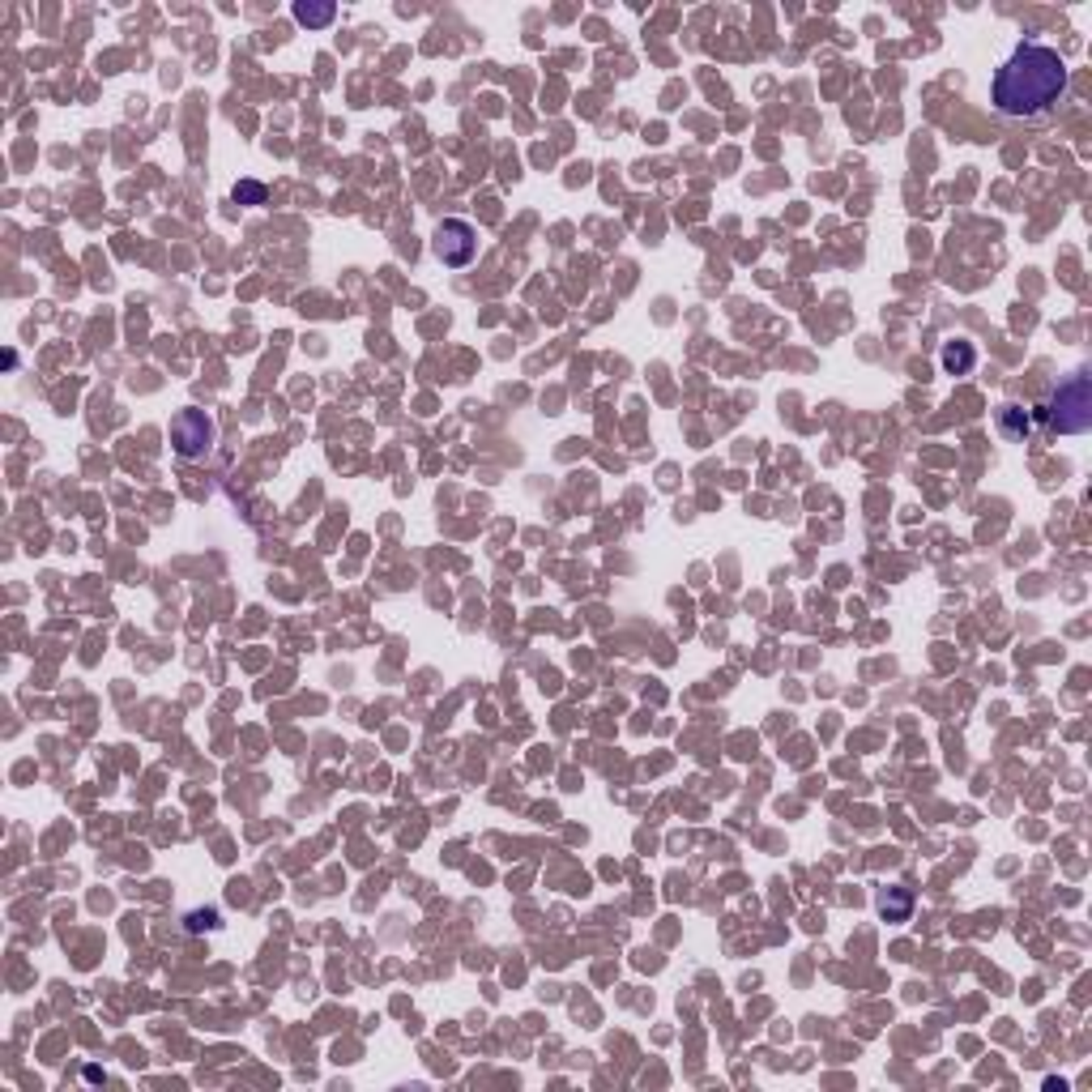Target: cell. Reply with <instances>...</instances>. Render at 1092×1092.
<instances>
[{
  "label": "cell",
  "instance_id": "6da1fadb",
  "mask_svg": "<svg viewBox=\"0 0 1092 1092\" xmlns=\"http://www.w3.org/2000/svg\"><path fill=\"white\" fill-rule=\"evenodd\" d=\"M1067 60L1045 43H1020L990 82V103L1011 120L1045 115L1067 94Z\"/></svg>",
  "mask_w": 1092,
  "mask_h": 1092
},
{
  "label": "cell",
  "instance_id": "8992f818",
  "mask_svg": "<svg viewBox=\"0 0 1092 1092\" xmlns=\"http://www.w3.org/2000/svg\"><path fill=\"white\" fill-rule=\"evenodd\" d=\"M909 909H913V896H909V888H888V892L879 896V913L888 922H905Z\"/></svg>",
  "mask_w": 1092,
  "mask_h": 1092
},
{
  "label": "cell",
  "instance_id": "ba28073f",
  "mask_svg": "<svg viewBox=\"0 0 1092 1092\" xmlns=\"http://www.w3.org/2000/svg\"><path fill=\"white\" fill-rule=\"evenodd\" d=\"M999 427H1003V435H1011V440H1024V435H1029V414L1016 406H1003L999 410Z\"/></svg>",
  "mask_w": 1092,
  "mask_h": 1092
},
{
  "label": "cell",
  "instance_id": "7a4b0ae2",
  "mask_svg": "<svg viewBox=\"0 0 1092 1092\" xmlns=\"http://www.w3.org/2000/svg\"><path fill=\"white\" fill-rule=\"evenodd\" d=\"M1042 419L1050 431H1063V435L1088 431L1092 427V376L1088 372L1067 376V380L1054 388L1050 406L1042 410Z\"/></svg>",
  "mask_w": 1092,
  "mask_h": 1092
},
{
  "label": "cell",
  "instance_id": "52a82bcc",
  "mask_svg": "<svg viewBox=\"0 0 1092 1092\" xmlns=\"http://www.w3.org/2000/svg\"><path fill=\"white\" fill-rule=\"evenodd\" d=\"M337 17L333 5H311V0H299L295 5V22L299 26H329Z\"/></svg>",
  "mask_w": 1092,
  "mask_h": 1092
},
{
  "label": "cell",
  "instance_id": "9c48e42d",
  "mask_svg": "<svg viewBox=\"0 0 1092 1092\" xmlns=\"http://www.w3.org/2000/svg\"><path fill=\"white\" fill-rule=\"evenodd\" d=\"M235 201L239 205H265V184H257V180L235 184Z\"/></svg>",
  "mask_w": 1092,
  "mask_h": 1092
},
{
  "label": "cell",
  "instance_id": "5b68a950",
  "mask_svg": "<svg viewBox=\"0 0 1092 1092\" xmlns=\"http://www.w3.org/2000/svg\"><path fill=\"white\" fill-rule=\"evenodd\" d=\"M939 363H944L947 376H965V372H973L977 350L968 346V342H944V350H939Z\"/></svg>",
  "mask_w": 1092,
  "mask_h": 1092
},
{
  "label": "cell",
  "instance_id": "3957f363",
  "mask_svg": "<svg viewBox=\"0 0 1092 1092\" xmlns=\"http://www.w3.org/2000/svg\"><path fill=\"white\" fill-rule=\"evenodd\" d=\"M431 252H435V257H440L444 265L461 269V265H470V261H474V252H478V235H474V226H470V223H461V218H444V223L435 226Z\"/></svg>",
  "mask_w": 1092,
  "mask_h": 1092
},
{
  "label": "cell",
  "instance_id": "277c9868",
  "mask_svg": "<svg viewBox=\"0 0 1092 1092\" xmlns=\"http://www.w3.org/2000/svg\"><path fill=\"white\" fill-rule=\"evenodd\" d=\"M171 444L180 457H201L213 444V419L205 410H180L171 419Z\"/></svg>",
  "mask_w": 1092,
  "mask_h": 1092
}]
</instances>
